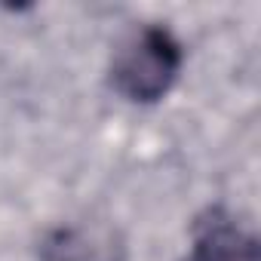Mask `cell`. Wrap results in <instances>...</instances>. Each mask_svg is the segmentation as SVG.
Instances as JSON below:
<instances>
[{
	"instance_id": "6da1fadb",
	"label": "cell",
	"mask_w": 261,
	"mask_h": 261,
	"mask_svg": "<svg viewBox=\"0 0 261 261\" xmlns=\"http://www.w3.org/2000/svg\"><path fill=\"white\" fill-rule=\"evenodd\" d=\"M181 68V46L166 28H145L129 40L114 59V86L129 101H157L163 98Z\"/></svg>"
},
{
	"instance_id": "7a4b0ae2",
	"label": "cell",
	"mask_w": 261,
	"mask_h": 261,
	"mask_svg": "<svg viewBox=\"0 0 261 261\" xmlns=\"http://www.w3.org/2000/svg\"><path fill=\"white\" fill-rule=\"evenodd\" d=\"M43 261H126V243L105 221L74 224L46 237Z\"/></svg>"
},
{
	"instance_id": "3957f363",
	"label": "cell",
	"mask_w": 261,
	"mask_h": 261,
	"mask_svg": "<svg viewBox=\"0 0 261 261\" xmlns=\"http://www.w3.org/2000/svg\"><path fill=\"white\" fill-rule=\"evenodd\" d=\"M191 261H261V252L249 230H243L233 218L212 212L197 227Z\"/></svg>"
}]
</instances>
